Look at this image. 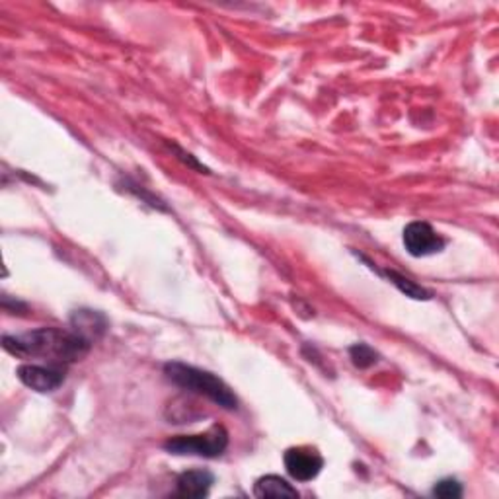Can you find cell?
<instances>
[{
    "label": "cell",
    "mask_w": 499,
    "mask_h": 499,
    "mask_svg": "<svg viewBox=\"0 0 499 499\" xmlns=\"http://www.w3.org/2000/svg\"><path fill=\"white\" fill-rule=\"evenodd\" d=\"M381 275H384L388 281H391L394 287H398L406 297H412V298H417V301H429L431 298V293L426 291L424 287H419L416 285L412 280H408V277H404L402 273H398L394 270H386V271H381Z\"/></svg>",
    "instance_id": "cell-10"
},
{
    "label": "cell",
    "mask_w": 499,
    "mask_h": 499,
    "mask_svg": "<svg viewBox=\"0 0 499 499\" xmlns=\"http://www.w3.org/2000/svg\"><path fill=\"white\" fill-rule=\"evenodd\" d=\"M404 246L409 256L426 258L439 254L445 248V238H441L439 232L424 220H414L404 228Z\"/></svg>",
    "instance_id": "cell-4"
},
{
    "label": "cell",
    "mask_w": 499,
    "mask_h": 499,
    "mask_svg": "<svg viewBox=\"0 0 499 499\" xmlns=\"http://www.w3.org/2000/svg\"><path fill=\"white\" fill-rule=\"evenodd\" d=\"M71 323L76 334H81L90 341L104 336V331L108 330L106 318L102 314L94 313V310H79V313H74Z\"/></svg>",
    "instance_id": "cell-8"
},
{
    "label": "cell",
    "mask_w": 499,
    "mask_h": 499,
    "mask_svg": "<svg viewBox=\"0 0 499 499\" xmlns=\"http://www.w3.org/2000/svg\"><path fill=\"white\" fill-rule=\"evenodd\" d=\"M283 462L291 478L298 482L314 480L324 467L323 454L313 447H291L285 452Z\"/></svg>",
    "instance_id": "cell-6"
},
{
    "label": "cell",
    "mask_w": 499,
    "mask_h": 499,
    "mask_svg": "<svg viewBox=\"0 0 499 499\" xmlns=\"http://www.w3.org/2000/svg\"><path fill=\"white\" fill-rule=\"evenodd\" d=\"M254 495L256 497H298L297 487H293L289 482L283 480L281 476H263L254 486Z\"/></svg>",
    "instance_id": "cell-9"
},
{
    "label": "cell",
    "mask_w": 499,
    "mask_h": 499,
    "mask_svg": "<svg viewBox=\"0 0 499 499\" xmlns=\"http://www.w3.org/2000/svg\"><path fill=\"white\" fill-rule=\"evenodd\" d=\"M434 495L435 497H445V499H452V497H460L462 495V486L452 480V478H445L437 482V486L434 487Z\"/></svg>",
    "instance_id": "cell-12"
},
{
    "label": "cell",
    "mask_w": 499,
    "mask_h": 499,
    "mask_svg": "<svg viewBox=\"0 0 499 499\" xmlns=\"http://www.w3.org/2000/svg\"><path fill=\"white\" fill-rule=\"evenodd\" d=\"M215 476L209 470H187L177 476L176 495L177 497H207Z\"/></svg>",
    "instance_id": "cell-7"
},
{
    "label": "cell",
    "mask_w": 499,
    "mask_h": 499,
    "mask_svg": "<svg viewBox=\"0 0 499 499\" xmlns=\"http://www.w3.org/2000/svg\"><path fill=\"white\" fill-rule=\"evenodd\" d=\"M18 379L36 392H53L65 383L66 367L65 365H22L16 371Z\"/></svg>",
    "instance_id": "cell-5"
},
{
    "label": "cell",
    "mask_w": 499,
    "mask_h": 499,
    "mask_svg": "<svg viewBox=\"0 0 499 499\" xmlns=\"http://www.w3.org/2000/svg\"><path fill=\"white\" fill-rule=\"evenodd\" d=\"M164 374L168 376V381H172L176 386L184 388V391L195 392L199 396H205L211 402H215L220 408L225 409L238 408V398L235 396V392H232L230 388L215 374L177 361L166 363Z\"/></svg>",
    "instance_id": "cell-2"
},
{
    "label": "cell",
    "mask_w": 499,
    "mask_h": 499,
    "mask_svg": "<svg viewBox=\"0 0 499 499\" xmlns=\"http://www.w3.org/2000/svg\"><path fill=\"white\" fill-rule=\"evenodd\" d=\"M228 447V431L223 426H213L205 434L199 435H177L170 437L164 443V449L170 454H180V457H205L217 459Z\"/></svg>",
    "instance_id": "cell-3"
},
{
    "label": "cell",
    "mask_w": 499,
    "mask_h": 499,
    "mask_svg": "<svg viewBox=\"0 0 499 499\" xmlns=\"http://www.w3.org/2000/svg\"><path fill=\"white\" fill-rule=\"evenodd\" d=\"M349 357L357 369H369L379 363V353L367 343H355L353 348H349Z\"/></svg>",
    "instance_id": "cell-11"
},
{
    "label": "cell",
    "mask_w": 499,
    "mask_h": 499,
    "mask_svg": "<svg viewBox=\"0 0 499 499\" xmlns=\"http://www.w3.org/2000/svg\"><path fill=\"white\" fill-rule=\"evenodd\" d=\"M3 346L18 357H43L57 365H71L84 359L92 348V341L76 331L57 328H41L22 336H4Z\"/></svg>",
    "instance_id": "cell-1"
}]
</instances>
